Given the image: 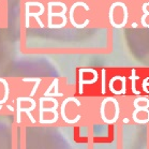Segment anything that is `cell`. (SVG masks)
I'll list each match as a JSON object with an SVG mask.
<instances>
[{
	"mask_svg": "<svg viewBox=\"0 0 149 149\" xmlns=\"http://www.w3.org/2000/svg\"><path fill=\"white\" fill-rule=\"evenodd\" d=\"M133 105H134V107H135V109H134V112H133V114H132V119H133V120H135L136 115H137L141 111H144V112L146 113L147 117H149V111H148L149 103H146L145 106H142V105L139 104V100H137V99H135V100H134V103H133Z\"/></svg>",
	"mask_w": 149,
	"mask_h": 149,
	"instance_id": "obj_5",
	"label": "cell"
},
{
	"mask_svg": "<svg viewBox=\"0 0 149 149\" xmlns=\"http://www.w3.org/2000/svg\"><path fill=\"white\" fill-rule=\"evenodd\" d=\"M99 74L95 69H79V92H84L83 87L85 84H95L98 81Z\"/></svg>",
	"mask_w": 149,
	"mask_h": 149,
	"instance_id": "obj_2",
	"label": "cell"
},
{
	"mask_svg": "<svg viewBox=\"0 0 149 149\" xmlns=\"http://www.w3.org/2000/svg\"><path fill=\"white\" fill-rule=\"evenodd\" d=\"M7 107H8V109H10V111H12V112H14V107H13V106H11V105H8Z\"/></svg>",
	"mask_w": 149,
	"mask_h": 149,
	"instance_id": "obj_14",
	"label": "cell"
},
{
	"mask_svg": "<svg viewBox=\"0 0 149 149\" xmlns=\"http://www.w3.org/2000/svg\"><path fill=\"white\" fill-rule=\"evenodd\" d=\"M136 70L135 69H132V71H131V76H130V79H131V87H132V92L134 95H141V92L137 91L136 90V86H135V83L136 81L139 79V76H136Z\"/></svg>",
	"mask_w": 149,
	"mask_h": 149,
	"instance_id": "obj_6",
	"label": "cell"
},
{
	"mask_svg": "<svg viewBox=\"0 0 149 149\" xmlns=\"http://www.w3.org/2000/svg\"><path fill=\"white\" fill-rule=\"evenodd\" d=\"M149 6V1H146L145 3L143 4V8H142V10H143V12H144V14H143V16L141 17V23H142V25L144 26L145 28H148L149 26H148V24L146 23V17L148 16L149 15V11L147 10V7Z\"/></svg>",
	"mask_w": 149,
	"mask_h": 149,
	"instance_id": "obj_7",
	"label": "cell"
},
{
	"mask_svg": "<svg viewBox=\"0 0 149 149\" xmlns=\"http://www.w3.org/2000/svg\"><path fill=\"white\" fill-rule=\"evenodd\" d=\"M68 102H74L77 107H79L81 104V102L78 101L76 98L69 97V98H67L65 101L62 102V104H61V106H60V114H61V117H62V119H63V121L67 122V123H69V125H73V123H76V122L81 119V116L77 115L74 119H70V118H68V117H67V115H65V106H67V104H68Z\"/></svg>",
	"mask_w": 149,
	"mask_h": 149,
	"instance_id": "obj_3",
	"label": "cell"
},
{
	"mask_svg": "<svg viewBox=\"0 0 149 149\" xmlns=\"http://www.w3.org/2000/svg\"><path fill=\"white\" fill-rule=\"evenodd\" d=\"M117 79H119L122 84V89L120 91H121L122 95H125V91H127V90H125V86H127V85H125V79H127V78H125V76H119V75H117Z\"/></svg>",
	"mask_w": 149,
	"mask_h": 149,
	"instance_id": "obj_10",
	"label": "cell"
},
{
	"mask_svg": "<svg viewBox=\"0 0 149 149\" xmlns=\"http://www.w3.org/2000/svg\"><path fill=\"white\" fill-rule=\"evenodd\" d=\"M148 81H149V77H146L144 81H143V90L145 93H149V90L147 89V84H148Z\"/></svg>",
	"mask_w": 149,
	"mask_h": 149,
	"instance_id": "obj_13",
	"label": "cell"
},
{
	"mask_svg": "<svg viewBox=\"0 0 149 149\" xmlns=\"http://www.w3.org/2000/svg\"><path fill=\"white\" fill-rule=\"evenodd\" d=\"M77 7H83L85 9V11H89L90 9H89V7L85 3V2H81V1H77V2H75V3L72 4L71 9H70V15H69V17H70V22H71L72 26H74L75 28H79V29H81V28H85L89 24V19H86L83 24H77V23L75 22L74 11H75V8H77Z\"/></svg>",
	"mask_w": 149,
	"mask_h": 149,
	"instance_id": "obj_4",
	"label": "cell"
},
{
	"mask_svg": "<svg viewBox=\"0 0 149 149\" xmlns=\"http://www.w3.org/2000/svg\"><path fill=\"white\" fill-rule=\"evenodd\" d=\"M20 101L18 100V98L16 99V121H17V123H20L22 122V113H20Z\"/></svg>",
	"mask_w": 149,
	"mask_h": 149,
	"instance_id": "obj_9",
	"label": "cell"
},
{
	"mask_svg": "<svg viewBox=\"0 0 149 149\" xmlns=\"http://www.w3.org/2000/svg\"><path fill=\"white\" fill-rule=\"evenodd\" d=\"M122 121L125 122V123H128V122H129V119H128V118H125L123 120H122Z\"/></svg>",
	"mask_w": 149,
	"mask_h": 149,
	"instance_id": "obj_15",
	"label": "cell"
},
{
	"mask_svg": "<svg viewBox=\"0 0 149 149\" xmlns=\"http://www.w3.org/2000/svg\"><path fill=\"white\" fill-rule=\"evenodd\" d=\"M26 14H25V27L29 28L30 27V23H29V18L31 16H36V19L39 23L41 28L44 27V25L42 23V20L40 19V16L44 13L45 8L43 3L41 2H26Z\"/></svg>",
	"mask_w": 149,
	"mask_h": 149,
	"instance_id": "obj_1",
	"label": "cell"
},
{
	"mask_svg": "<svg viewBox=\"0 0 149 149\" xmlns=\"http://www.w3.org/2000/svg\"><path fill=\"white\" fill-rule=\"evenodd\" d=\"M41 81H42V78H39V81H36V84H34V86H33V89H32V91L29 93V97H30V98H32V97L36 95V92H37L38 88H39V86H40Z\"/></svg>",
	"mask_w": 149,
	"mask_h": 149,
	"instance_id": "obj_11",
	"label": "cell"
},
{
	"mask_svg": "<svg viewBox=\"0 0 149 149\" xmlns=\"http://www.w3.org/2000/svg\"><path fill=\"white\" fill-rule=\"evenodd\" d=\"M36 107H37V103H33V104H31V107H29V109H20V113H22V112L26 113V114H27V116L29 117V119H30V121L32 122V123H36V120H34L33 116L31 115V112H32V111H33Z\"/></svg>",
	"mask_w": 149,
	"mask_h": 149,
	"instance_id": "obj_8",
	"label": "cell"
},
{
	"mask_svg": "<svg viewBox=\"0 0 149 149\" xmlns=\"http://www.w3.org/2000/svg\"><path fill=\"white\" fill-rule=\"evenodd\" d=\"M101 73H102V90H101V92L104 95L105 93V75H106V70H105V69H102Z\"/></svg>",
	"mask_w": 149,
	"mask_h": 149,
	"instance_id": "obj_12",
	"label": "cell"
},
{
	"mask_svg": "<svg viewBox=\"0 0 149 149\" xmlns=\"http://www.w3.org/2000/svg\"><path fill=\"white\" fill-rule=\"evenodd\" d=\"M131 26H132L133 28H136V27H137V24H136V23H133V24L131 25Z\"/></svg>",
	"mask_w": 149,
	"mask_h": 149,
	"instance_id": "obj_16",
	"label": "cell"
},
{
	"mask_svg": "<svg viewBox=\"0 0 149 149\" xmlns=\"http://www.w3.org/2000/svg\"><path fill=\"white\" fill-rule=\"evenodd\" d=\"M1 109H2V105H0V111H1Z\"/></svg>",
	"mask_w": 149,
	"mask_h": 149,
	"instance_id": "obj_17",
	"label": "cell"
}]
</instances>
